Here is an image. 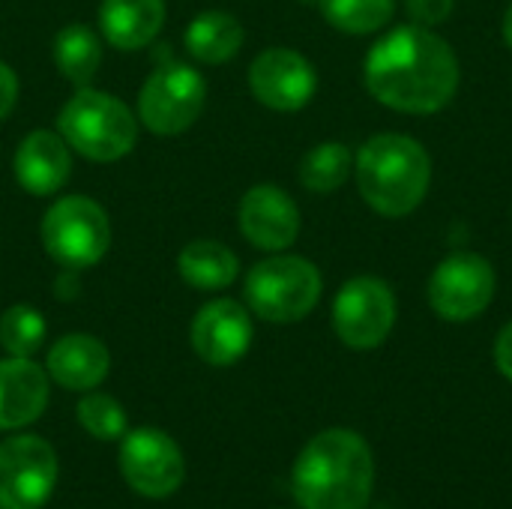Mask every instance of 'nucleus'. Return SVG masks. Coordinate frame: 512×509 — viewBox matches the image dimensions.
Returning <instances> with one entry per match:
<instances>
[{"label":"nucleus","mask_w":512,"mask_h":509,"mask_svg":"<svg viewBox=\"0 0 512 509\" xmlns=\"http://www.w3.org/2000/svg\"><path fill=\"white\" fill-rule=\"evenodd\" d=\"M363 84L375 102L399 114H438L462 84V63L453 45L423 24L387 30L363 60Z\"/></svg>","instance_id":"obj_1"},{"label":"nucleus","mask_w":512,"mask_h":509,"mask_svg":"<svg viewBox=\"0 0 512 509\" xmlns=\"http://www.w3.org/2000/svg\"><path fill=\"white\" fill-rule=\"evenodd\" d=\"M372 486V447L351 429L315 435L291 471V492L303 509H366Z\"/></svg>","instance_id":"obj_2"},{"label":"nucleus","mask_w":512,"mask_h":509,"mask_svg":"<svg viewBox=\"0 0 512 509\" xmlns=\"http://www.w3.org/2000/svg\"><path fill=\"white\" fill-rule=\"evenodd\" d=\"M360 198L384 219L411 216L429 195L432 156L405 132H378L354 156Z\"/></svg>","instance_id":"obj_3"},{"label":"nucleus","mask_w":512,"mask_h":509,"mask_svg":"<svg viewBox=\"0 0 512 509\" xmlns=\"http://www.w3.org/2000/svg\"><path fill=\"white\" fill-rule=\"evenodd\" d=\"M138 114L114 93L78 87L57 114V132L72 153L108 165L132 153L138 144Z\"/></svg>","instance_id":"obj_4"},{"label":"nucleus","mask_w":512,"mask_h":509,"mask_svg":"<svg viewBox=\"0 0 512 509\" xmlns=\"http://www.w3.org/2000/svg\"><path fill=\"white\" fill-rule=\"evenodd\" d=\"M324 276L303 258L288 252H273L258 261L243 282V297L252 315L270 324H297L321 303Z\"/></svg>","instance_id":"obj_5"},{"label":"nucleus","mask_w":512,"mask_h":509,"mask_svg":"<svg viewBox=\"0 0 512 509\" xmlns=\"http://www.w3.org/2000/svg\"><path fill=\"white\" fill-rule=\"evenodd\" d=\"M39 240L57 267L81 273L108 255L111 219L99 201L87 195H63L42 213Z\"/></svg>","instance_id":"obj_6"},{"label":"nucleus","mask_w":512,"mask_h":509,"mask_svg":"<svg viewBox=\"0 0 512 509\" xmlns=\"http://www.w3.org/2000/svg\"><path fill=\"white\" fill-rule=\"evenodd\" d=\"M207 81L180 60H159L138 90V123L162 138L186 132L204 111Z\"/></svg>","instance_id":"obj_7"},{"label":"nucleus","mask_w":512,"mask_h":509,"mask_svg":"<svg viewBox=\"0 0 512 509\" xmlns=\"http://www.w3.org/2000/svg\"><path fill=\"white\" fill-rule=\"evenodd\" d=\"M498 291V273L480 252H453L429 276V306L441 321L465 324L480 318Z\"/></svg>","instance_id":"obj_8"},{"label":"nucleus","mask_w":512,"mask_h":509,"mask_svg":"<svg viewBox=\"0 0 512 509\" xmlns=\"http://www.w3.org/2000/svg\"><path fill=\"white\" fill-rule=\"evenodd\" d=\"M399 303L393 288L378 276L348 279L333 300V330L354 351L381 348L396 327Z\"/></svg>","instance_id":"obj_9"},{"label":"nucleus","mask_w":512,"mask_h":509,"mask_svg":"<svg viewBox=\"0 0 512 509\" xmlns=\"http://www.w3.org/2000/svg\"><path fill=\"white\" fill-rule=\"evenodd\" d=\"M54 483L57 456L48 441L18 435L0 444V509H39Z\"/></svg>","instance_id":"obj_10"},{"label":"nucleus","mask_w":512,"mask_h":509,"mask_svg":"<svg viewBox=\"0 0 512 509\" xmlns=\"http://www.w3.org/2000/svg\"><path fill=\"white\" fill-rule=\"evenodd\" d=\"M249 90L264 108L294 114L315 99L318 72L297 48L273 45L249 63Z\"/></svg>","instance_id":"obj_11"},{"label":"nucleus","mask_w":512,"mask_h":509,"mask_svg":"<svg viewBox=\"0 0 512 509\" xmlns=\"http://www.w3.org/2000/svg\"><path fill=\"white\" fill-rule=\"evenodd\" d=\"M120 474L132 492L162 501L171 498L186 477V462L174 438L159 429H135L120 447Z\"/></svg>","instance_id":"obj_12"},{"label":"nucleus","mask_w":512,"mask_h":509,"mask_svg":"<svg viewBox=\"0 0 512 509\" xmlns=\"http://www.w3.org/2000/svg\"><path fill=\"white\" fill-rule=\"evenodd\" d=\"M255 327L249 306L231 297H216L198 309L189 324L192 351L207 366H234L246 357Z\"/></svg>","instance_id":"obj_13"},{"label":"nucleus","mask_w":512,"mask_h":509,"mask_svg":"<svg viewBox=\"0 0 512 509\" xmlns=\"http://www.w3.org/2000/svg\"><path fill=\"white\" fill-rule=\"evenodd\" d=\"M300 207L297 201L273 183L252 186L237 204V228L261 252H285L300 237Z\"/></svg>","instance_id":"obj_14"},{"label":"nucleus","mask_w":512,"mask_h":509,"mask_svg":"<svg viewBox=\"0 0 512 509\" xmlns=\"http://www.w3.org/2000/svg\"><path fill=\"white\" fill-rule=\"evenodd\" d=\"M12 174L15 183L36 198L57 195L72 174V147L63 141L60 132L33 129L18 141V150L12 156Z\"/></svg>","instance_id":"obj_15"},{"label":"nucleus","mask_w":512,"mask_h":509,"mask_svg":"<svg viewBox=\"0 0 512 509\" xmlns=\"http://www.w3.org/2000/svg\"><path fill=\"white\" fill-rule=\"evenodd\" d=\"M48 408V375L30 357L0 360V429H24Z\"/></svg>","instance_id":"obj_16"},{"label":"nucleus","mask_w":512,"mask_h":509,"mask_svg":"<svg viewBox=\"0 0 512 509\" xmlns=\"http://www.w3.org/2000/svg\"><path fill=\"white\" fill-rule=\"evenodd\" d=\"M108 369H111V354L105 342L90 333L60 336L48 348V378L57 381L63 390L90 393L108 378Z\"/></svg>","instance_id":"obj_17"},{"label":"nucleus","mask_w":512,"mask_h":509,"mask_svg":"<svg viewBox=\"0 0 512 509\" xmlns=\"http://www.w3.org/2000/svg\"><path fill=\"white\" fill-rule=\"evenodd\" d=\"M165 0H102L99 3V33L108 45L120 51L147 48L165 27Z\"/></svg>","instance_id":"obj_18"},{"label":"nucleus","mask_w":512,"mask_h":509,"mask_svg":"<svg viewBox=\"0 0 512 509\" xmlns=\"http://www.w3.org/2000/svg\"><path fill=\"white\" fill-rule=\"evenodd\" d=\"M243 42H246V30H243L240 18L231 12H222V9H207V12L195 15L183 33L186 54L207 66L228 63L231 57L240 54Z\"/></svg>","instance_id":"obj_19"},{"label":"nucleus","mask_w":512,"mask_h":509,"mask_svg":"<svg viewBox=\"0 0 512 509\" xmlns=\"http://www.w3.org/2000/svg\"><path fill=\"white\" fill-rule=\"evenodd\" d=\"M180 279L195 291H225L240 276V258L219 240H192L177 255Z\"/></svg>","instance_id":"obj_20"},{"label":"nucleus","mask_w":512,"mask_h":509,"mask_svg":"<svg viewBox=\"0 0 512 509\" xmlns=\"http://www.w3.org/2000/svg\"><path fill=\"white\" fill-rule=\"evenodd\" d=\"M51 57H54L57 72L69 84L90 87V81L96 78V72L102 66V39L90 24L72 21V24L57 30L54 45H51Z\"/></svg>","instance_id":"obj_21"},{"label":"nucleus","mask_w":512,"mask_h":509,"mask_svg":"<svg viewBox=\"0 0 512 509\" xmlns=\"http://www.w3.org/2000/svg\"><path fill=\"white\" fill-rule=\"evenodd\" d=\"M351 174H354V153L342 141L315 144L312 150L303 153L300 168H297L303 189H309L315 195H330V192L342 189Z\"/></svg>","instance_id":"obj_22"},{"label":"nucleus","mask_w":512,"mask_h":509,"mask_svg":"<svg viewBox=\"0 0 512 509\" xmlns=\"http://www.w3.org/2000/svg\"><path fill=\"white\" fill-rule=\"evenodd\" d=\"M318 9L339 33L369 36L393 21L396 0H318Z\"/></svg>","instance_id":"obj_23"},{"label":"nucleus","mask_w":512,"mask_h":509,"mask_svg":"<svg viewBox=\"0 0 512 509\" xmlns=\"http://www.w3.org/2000/svg\"><path fill=\"white\" fill-rule=\"evenodd\" d=\"M48 324L36 306L15 303L0 315V345L9 357H33L45 345Z\"/></svg>","instance_id":"obj_24"},{"label":"nucleus","mask_w":512,"mask_h":509,"mask_svg":"<svg viewBox=\"0 0 512 509\" xmlns=\"http://www.w3.org/2000/svg\"><path fill=\"white\" fill-rule=\"evenodd\" d=\"M78 423L84 426L87 435H93L99 441H114L126 432V411L114 396L90 390L78 402Z\"/></svg>","instance_id":"obj_25"},{"label":"nucleus","mask_w":512,"mask_h":509,"mask_svg":"<svg viewBox=\"0 0 512 509\" xmlns=\"http://www.w3.org/2000/svg\"><path fill=\"white\" fill-rule=\"evenodd\" d=\"M456 9V0H405V12L414 24L438 27L444 24Z\"/></svg>","instance_id":"obj_26"},{"label":"nucleus","mask_w":512,"mask_h":509,"mask_svg":"<svg viewBox=\"0 0 512 509\" xmlns=\"http://www.w3.org/2000/svg\"><path fill=\"white\" fill-rule=\"evenodd\" d=\"M18 90H21V84H18L15 69L0 60V120H6L12 114V108L18 102Z\"/></svg>","instance_id":"obj_27"},{"label":"nucleus","mask_w":512,"mask_h":509,"mask_svg":"<svg viewBox=\"0 0 512 509\" xmlns=\"http://www.w3.org/2000/svg\"><path fill=\"white\" fill-rule=\"evenodd\" d=\"M495 366L512 384V321H507L495 339Z\"/></svg>","instance_id":"obj_28"},{"label":"nucleus","mask_w":512,"mask_h":509,"mask_svg":"<svg viewBox=\"0 0 512 509\" xmlns=\"http://www.w3.org/2000/svg\"><path fill=\"white\" fill-rule=\"evenodd\" d=\"M501 30H504V42L512 48V6L504 12V27Z\"/></svg>","instance_id":"obj_29"},{"label":"nucleus","mask_w":512,"mask_h":509,"mask_svg":"<svg viewBox=\"0 0 512 509\" xmlns=\"http://www.w3.org/2000/svg\"><path fill=\"white\" fill-rule=\"evenodd\" d=\"M381 509H384V507H381Z\"/></svg>","instance_id":"obj_30"}]
</instances>
